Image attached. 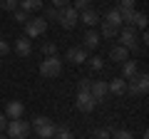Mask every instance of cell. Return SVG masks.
I'll return each mask as SVG.
<instances>
[{
    "instance_id": "obj_16",
    "label": "cell",
    "mask_w": 149,
    "mask_h": 139,
    "mask_svg": "<svg viewBox=\"0 0 149 139\" xmlns=\"http://www.w3.org/2000/svg\"><path fill=\"white\" fill-rule=\"evenodd\" d=\"M102 22H109V25H114V27L119 30V27H122V20H119V10H117V8H109V10L104 13V20H102Z\"/></svg>"
},
{
    "instance_id": "obj_5",
    "label": "cell",
    "mask_w": 149,
    "mask_h": 139,
    "mask_svg": "<svg viewBox=\"0 0 149 139\" xmlns=\"http://www.w3.org/2000/svg\"><path fill=\"white\" fill-rule=\"evenodd\" d=\"M5 129H8V134H10V139H25L27 134H30V124L22 122V119H10Z\"/></svg>"
},
{
    "instance_id": "obj_20",
    "label": "cell",
    "mask_w": 149,
    "mask_h": 139,
    "mask_svg": "<svg viewBox=\"0 0 149 139\" xmlns=\"http://www.w3.org/2000/svg\"><path fill=\"white\" fill-rule=\"evenodd\" d=\"M129 25H132V27H142V30H144V27H147V15H144V13H134Z\"/></svg>"
},
{
    "instance_id": "obj_36",
    "label": "cell",
    "mask_w": 149,
    "mask_h": 139,
    "mask_svg": "<svg viewBox=\"0 0 149 139\" xmlns=\"http://www.w3.org/2000/svg\"><path fill=\"white\" fill-rule=\"evenodd\" d=\"M8 122H10V119H8V117H5V114H0V132H3V129H5V127H8Z\"/></svg>"
},
{
    "instance_id": "obj_13",
    "label": "cell",
    "mask_w": 149,
    "mask_h": 139,
    "mask_svg": "<svg viewBox=\"0 0 149 139\" xmlns=\"http://www.w3.org/2000/svg\"><path fill=\"white\" fill-rule=\"evenodd\" d=\"M80 20L82 22H85V25H97V22H100V13H97V10H92V8H87V10H82L80 13Z\"/></svg>"
},
{
    "instance_id": "obj_28",
    "label": "cell",
    "mask_w": 149,
    "mask_h": 139,
    "mask_svg": "<svg viewBox=\"0 0 149 139\" xmlns=\"http://www.w3.org/2000/svg\"><path fill=\"white\" fill-rule=\"evenodd\" d=\"M72 8H74L77 13H82V10H87V8H92V0H74Z\"/></svg>"
},
{
    "instance_id": "obj_7",
    "label": "cell",
    "mask_w": 149,
    "mask_h": 139,
    "mask_svg": "<svg viewBox=\"0 0 149 139\" xmlns=\"http://www.w3.org/2000/svg\"><path fill=\"white\" fill-rule=\"evenodd\" d=\"M35 132H37V137L40 139H52V134H55V124L50 122L47 117H35Z\"/></svg>"
},
{
    "instance_id": "obj_18",
    "label": "cell",
    "mask_w": 149,
    "mask_h": 139,
    "mask_svg": "<svg viewBox=\"0 0 149 139\" xmlns=\"http://www.w3.org/2000/svg\"><path fill=\"white\" fill-rule=\"evenodd\" d=\"M109 57L114 60V62H124V60H127V50H124L122 45H114V47L109 50Z\"/></svg>"
},
{
    "instance_id": "obj_17",
    "label": "cell",
    "mask_w": 149,
    "mask_h": 139,
    "mask_svg": "<svg viewBox=\"0 0 149 139\" xmlns=\"http://www.w3.org/2000/svg\"><path fill=\"white\" fill-rule=\"evenodd\" d=\"M107 87H109L112 95H124L127 92V80H112Z\"/></svg>"
},
{
    "instance_id": "obj_29",
    "label": "cell",
    "mask_w": 149,
    "mask_h": 139,
    "mask_svg": "<svg viewBox=\"0 0 149 139\" xmlns=\"http://www.w3.org/2000/svg\"><path fill=\"white\" fill-rule=\"evenodd\" d=\"M13 15H15V22H22V25H25V22L30 20V17H27V13H25V10H13Z\"/></svg>"
},
{
    "instance_id": "obj_26",
    "label": "cell",
    "mask_w": 149,
    "mask_h": 139,
    "mask_svg": "<svg viewBox=\"0 0 149 139\" xmlns=\"http://www.w3.org/2000/svg\"><path fill=\"white\" fill-rule=\"evenodd\" d=\"M17 3L20 0H0V10H17Z\"/></svg>"
},
{
    "instance_id": "obj_24",
    "label": "cell",
    "mask_w": 149,
    "mask_h": 139,
    "mask_svg": "<svg viewBox=\"0 0 149 139\" xmlns=\"http://www.w3.org/2000/svg\"><path fill=\"white\" fill-rule=\"evenodd\" d=\"M102 35L104 38H114V35H119V30L114 25H109V22H102Z\"/></svg>"
},
{
    "instance_id": "obj_9",
    "label": "cell",
    "mask_w": 149,
    "mask_h": 139,
    "mask_svg": "<svg viewBox=\"0 0 149 139\" xmlns=\"http://www.w3.org/2000/svg\"><path fill=\"white\" fill-rule=\"evenodd\" d=\"M90 95H92V99H95V102H102L107 95H109V87H107V82L95 80V82H92V87H90Z\"/></svg>"
},
{
    "instance_id": "obj_2",
    "label": "cell",
    "mask_w": 149,
    "mask_h": 139,
    "mask_svg": "<svg viewBox=\"0 0 149 139\" xmlns=\"http://www.w3.org/2000/svg\"><path fill=\"white\" fill-rule=\"evenodd\" d=\"M147 90H149V75H144V72H137V75L129 80V85H127V92L134 95V97L147 95Z\"/></svg>"
},
{
    "instance_id": "obj_31",
    "label": "cell",
    "mask_w": 149,
    "mask_h": 139,
    "mask_svg": "<svg viewBox=\"0 0 149 139\" xmlns=\"http://www.w3.org/2000/svg\"><path fill=\"white\" fill-rule=\"evenodd\" d=\"M57 15H60L57 8H47V10H45V20H57Z\"/></svg>"
},
{
    "instance_id": "obj_21",
    "label": "cell",
    "mask_w": 149,
    "mask_h": 139,
    "mask_svg": "<svg viewBox=\"0 0 149 139\" xmlns=\"http://www.w3.org/2000/svg\"><path fill=\"white\" fill-rule=\"evenodd\" d=\"M55 139H74L72 132H70V127H55Z\"/></svg>"
},
{
    "instance_id": "obj_11",
    "label": "cell",
    "mask_w": 149,
    "mask_h": 139,
    "mask_svg": "<svg viewBox=\"0 0 149 139\" xmlns=\"http://www.w3.org/2000/svg\"><path fill=\"white\" fill-rule=\"evenodd\" d=\"M67 60H70L72 65L87 62V50H85V47H70V50H67Z\"/></svg>"
},
{
    "instance_id": "obj_19",
    "label": "cell",
    "mask_w": 149,
    "mask_h": 139,
    "mask_svg": "<svg viewBox=\"0 0 149 139\" xmlns=\"http://www.w3.org/2000/svg\"><path fill=\"white\" fill-rule=\"evenodd\" d=\"M42 8V0H20V10L32 13V10H40Z\"/></svg>"
},
{
    "instance_id": "obj_23",
    "label": "cell",
    "mask_w": 149,
    "mask_h": 139,
    "mask_svg": "<svg viewBox=\"0 0 149 139\" xmlns=\"http://www.w3.org/2000/svg\"><path fill=\"white\" fill-rule=\"evenodd\" d=\"M109 139H134V134L127 132V129H114V132L109 134Z\"/></svg>"
},
{
    "instance_id": "obj_37",
    "label": "cell",
    "mask_w": 149,
    "mask_h": 139,
    "mask_svg": "<svg viewBox=\"0 0 149 139\" xmlns=\"http://www.w3.org/2000/svg\"><path fill=\"white\" fill-rule=\"evenodd\" d=\"M0 139H5V137H3V134H0Z\"/></svg>"
},
{
    "instance_id": "obj_14",
    "label": "cell",
    "mask_w": 149,
    "mask_h": 139,
    "mask_svg": "<svg viewBox=\"0 0 149 139\" xmlns=\"http://www.w3.org/2000/svg\"><path fill=\"white\" fill-rule=\"evenodd\" d=\"M137 72L139 70H137V62H134V60H124L122 62V80H132Z\"/></svg>"
},
{
    "instance_id": "obj_1",
    "label": "cell",
    "mask_w": 149,
    "mask_h": 139,
    "mask_svg": "<svg viewBox=\"0 0 149 139\" xmlns=\"http://www.w3.org/2000/svg\"><path fill=\"white\" fill-rule=\"evenodd\" d=\"M60 72H62V60H57V55H55V57H45L42 62H40V75L47 77V80L60 77Z\"/></svg>"
},
{
    "instance_id": "obj_30",
    "label": "cell",
    "mask_w": 149,
    "mask_h": 139,
    "mask_svg": "<svg viewBox=\"0 0 149 139\" xmlns=\"http://www.w3.org/2000/svg\"><path fill=\"white\" fill-rule=\"evenodd\" d=\"M109 129H104V127H100V129H95V139H109Z\"/></svg>"
},
{
    "instance_id": "obj_34",
    "label": "cell",
    "mask_w": 149,
    "mask_h": 139,
    "mask_svg": "<svg viewBox=\"0 0 149 139\" xmlns=\"http://www.w3.org/2000/svg\"><path fill=\"white\" fill-rule=\"evenodd\" d=\"M67 3H70V0H52V8L60 10V8H67Z\"/></svg>"
},
{
    "instance_id": "obj_15",
    "label": "cell",
    "mask_w": 149,
    "mask_h": 139,
    "mask_svg": "<svg viewBox=\"0 0 149 139\" xmlns=\"http://www.w3.org/2000/svg\"><path fill=\"white\" fill-rule=\"evenodd\" d=\"M97 45H100V35H97V32H85V38H82V47L85 50H95Z\"/></svg>"
},
{
    "instance_id": "obj_8",
    "label": "cell",
    "mask_w": 149,
    "mask_h": 139,
    "mask_svg": "<svg viewBox=\"0 0 149 139\" xmlns=\"http://www.w3.org/2000/svg\"><path fill=\"white\" fill-rule=\"evenodd\" d=\"M74 104H77V109H80V112H92L97 102L92 99L90 92H77V97H74Z\"/></svg>"
},
{
    "instance_id": "obj_3",
    "label": "cell",
    "mask_w": 149,
    "mask_h": 139,
    "mask_svg": "<svg viewBox=\"0 0 149 139\" xmlns=\"http://www.w3.org/2000/svg\"><path fill=\"white\" fill-rule=\"evenodd\" d=\"M47 32V20L45 17H32L25 22V38H40Z\"/></svg>"
},
{
    "instance_id": "obj_27",
    "label": "cell",
    "mask_w": 149,
    "mask_h": 139,
    "mask_svg": "<svg viewBox=\"0 0 149 139\" xmlns=\"http://www.w3.org/2000/svg\"><path fill=\"white\" fill-rule=\"evenodd\" d=\"M87 62H90V67L95 70V72H100V70L104 67V62H102V57H97V55H95V57H87Z\"/></svg>"
},
{
    "instance_id": "obj_33",
    "label": "cell",
    "mask_w": 149,
    "mask_h": 139,
    "mask_svg": "<svg viewBox=\"0 0 149 139\" xmlns=\"http://www.w3.org/2000/svg\"><path fill=\"white\" fill-rule=\"evenodd\" d=\"M10 52V45L5 42V40H0V57H3V55H8Z\"/></svg>"
},
{
    "instance_id": "obj_35",
    "label": "cell",
    "mask_w": 149,
    "mask_h": 139,
    "mask_svg": "<svg viewBox=\"0 0 149 139\" xmlns=\"http://www.w3.org/2000/svg\"><path fill=\"white\" fill-rule=\"evenodd\" d=\"M117 8H134V0H117Z\"/></svg>"
},
{
    "instance_id": "obj_12",
    "label": "cell",
    "mask_w": 149,
    "mask_h": 139,
    "mask_svg": "<svg viewBox=\"0 0 149 139\" xmlns=\"http://www.w3.org/2000/svg\"><path fill=\"white\" fill-rule=\"evenodd\" d=\"M15 52L20 55V57H27V55L32 52V45H30V38H25V35H22V38H17V40H15Z\"/></svg>"
},
{
    "instance_id": "obj_32",
    "label": "cell",
    "mask_w": 149,
    "mask_h": 139,
    "mask_svg": "<svg viewBox=\"0 0 149 139\" xmlns=\"http://www.w3.org/2000/svg\"><path fill=\"white\" fill-rule=\"evenodd\" d=\"M90 87H92V82H90V80H80V85H77V92H90Z\"/></svg>"
},
{
    "instance_id": "obj_22",
    "label": "cell",
    "mask_w": 149,
    "mask_h": 139,
    "mask_svg": "<svg viewBox=\"0 0 149 139\" xmlns=\"http://www.w3.org/2000/svg\"><path fill=\"white\" fill-rule=\"evenodd\" d=\"M117 10H119V20H122V22H132L134 8H117Z\"/></svg>"
},
{
    "instance_id": "obj_4",
    "label": "cell",
    "mask_w": 149,
    "mask_h": 139,
    "mask_svg": "<svg viewBox=\"0 0 149 139\" xmlns=\"http://www.w3.org/2000/svg\"><path fill=\"white\" fill-rule=\"evenodd\" d=\"M137 30H134L132 25H127V27H119V45H122L124 50H137Z\"/></svg>"
},
{
    "instance_id": "obj_25",
    "label": "cell",
    "mask_w": 149,
    "mask_h": 139,
    "mask_svg": "<svg viewBox=\"0 0 149 139\" xmlns=\"http://www.w3.org/2000/svg\"><path fill=\"white\" fill-rule=\"evenodd\" d=\"M42 55L45 57H55V55H57V45L55 42H45L42 45Z\"/></svg>"
},
{
    "instance_id": "obj_6",
    "label": "cell",
    "mask_w": 149,
    "mask_h": 139,
    "mask_svg": "<svg viewBox=\"0 0 149 139\" xmlns=\"http://www.w3.org/2000/svg\"><path fill=\"white\" fill-rule=\"evenodd\" d=\"M57 20H60V25H62V27H67V30H72V27L77 25V20H80V13L74 10L72 5H67V8H62V10H60Z\"/></svg>"
},
{
    "instance_id": "obj_10",
    "label": "cell",
    "mask_w": 149,
    "mask_h": 139,
    "mask_svg": "<svg viewBox=\"0 0 149 139\" xmlns=\"http://www.w3.org/2000/svg\"><path fill=\"white\" fill-rule=\"evenodd\" d=\"M22 112H25V104L17 102V99H13V102H8V104H5V117L8 119H20Z\"/></svg>"
}]
</instances>
